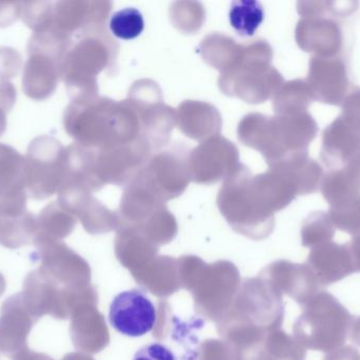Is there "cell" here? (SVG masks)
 Here are the masks:
<instances>
[{
	"label": "cell",
	"instance_id": "1",
	"mask_svg": "<svg viewBox=\"0 0 360 360\" xmlns=\"http://www.w3.org/2000/svg\"><path fill=\"white\" fill-rule=\"evenodd\" d=\"M352 319L335 296L321 291L306 304L294 331L307 349L331 352L344 347Z\"/></svg>",
	"mask_w": 360,
	"mask_h": 360
},
{
	"label": "cell",
	"instance_id": "2",
	"mask_svg": "<svg viewBox=\"0 0 360 360\" xmlns=\"http://www.w3.org/2000/svg\"><path fill=\"white\" fill-rule=\"evenodd\" d=\"M68 46V38L52 29L31 36L22 73V90L27 97L44 101L53 94Z\"/></svg>",
	"mask_w": 360,
	"mask_h": 360
},
{
	"label": "cell",
	"instance_id": "3",
	"mask_svg": "<svg viewBox=\"0 0 360 360\" xmlns=\"http://www.w3.org/2000/svg\"><path fill=\"white\" fill-rule=\"evenodd\" d=\"M67 149L50 135L30 143L25 156L27 192L34 200H46L58 192L65 177Z\"/></svg>",
	"mask_w": 360,
	"mask_h": 360
},
{
	"label": "cell",
	"instance_id": "4",
	"mask_svg": "<svg viewBox=\"0 0 360 360\" xmlns=\"http://www.w3.org/2000/svg\"><path fill=\"white\" fill-rule=\"evenodd\" d=\"M156 321L155 306L141 290L122 292L110 304V325L128 337H141L150 333L155 327Z\"/></svg>",
	"mask_w": 360,
	"mask_h": 360
},
{
	"label": "cell",
	"instance_id": "5",
	"mask_svg": "<svg viewBox=\"0 0 360 360\" xmlns=\"http://www.w3.org/2000/svg\"><path fill=\"white\" fill-rule=\"evenodd\" d=\"M37 319L27 308L22 293L4 300L0 311V353L13 357L27 346V336Z\"/></svg>",
	"mask_w": 360,
	"mask_h": 360
},
{
	"label": "cell",
	"instance_id": "6",
	"mask_svg": "<svg viewBox=\"0 0 360 360\" xmlns=\"http://www.w3.org/2000/svg\"><path fill=\"white\" fill-rule=\"evenodd\" d=\"M307 266L323 287L338 283L355 273L350 251L338 244H325L313 249Z\"/></svg>",
	"mask_w": 360,
	"mask_h": 360
},
{
	"label": "cell",
	"instance_id": "7",
	"mask_svg": "<svg viewBox=\"0 0 360 360\" xmlns=\"http://www.w3.org/2000/svg\"><path fill=\"white\" fill-rule=\"evenodd\" d=\"M27 197L25 156L0 143V199L17 200Z\"/></svg>",
	"mask_w": 360,
	"mask_h": 360
},
{
	"label": "cell",
	"instance_id": "8",
	"mask_svg": "<svg viewBox=\"0 0 360 360\" xmlns=\"http://www.w3.org/2000/svg\"><path fill=\"white\" fill-rule=\"evenodd\" d=\"M37 234V216L27 211L21 216H0V245L16 249L33 244Z\"/></svg>",
	"mask_w": 360,
	"mask_h": 360
},
{
	"label": "cell",
	"instance_id": "9",
	"mask_svg": "<svg viewBox=\"0 0 360 360\" xmlns=\"http://www.w3.org/2000/svg\"><path fill=\"white\" fill-rule=\"evenodd\" d=\"M73 228V220L56 202L46 205L37 216V234L33 244L41 241L56 242L68 236Z\"/></svg>",
	"mask_w": 360,
	"mask_h": 360
},
{
	"label": "cell",
	"instance_id": "10",
	"mask_svg": "<svg viewBox=\"0 0 360 360\" xmlns=\"http://www.w3.org/2000/svg\"><path fill=\"white\" fill-rule=\"evenodd\" d=\"M264 12L258 1H234L231 6L229 18L231 25L240 35L252 36L264 21Z\"/></svg>",
	"mask_w": 360,
	"mask_h": 360
},
{
	"label": "cell",
	"instance_id": "11",
	"mask_svg": "<svg viewBox=\"0 0 360 360\" xmlns=\"http://www.w3.org/2000/svg\"><path fill=\"white\" fill-rule=\"evenodd\" d=\"M110 29L116 37L126 40L134 39L145 29L143 14L135 8L118 11L110 20Z\"/></svg>",
	"mask_w": 360,
	"mask_h": 360
},
{
	"label": "cell",
	"instance_id": "12",
	"mask_svg": "<svg viewBox=\"0 0 360 360\" xmlns=\"http://www.w3.org/2000/svg\"><path fill=\"white\" fill-rule=\"evenodd\" d=\"M53 8L46 1L20 2V17L34 33H42L52 27Z\"/></svg>",
	"mask_w": 360,
	"mask_h": 360
},
{
	"label": "cell",
	"instance_id": "13",
	"mask_svg": "<svg viewBox=\"0 0 360 360\" xmlns=\"http://www.w3.org/2000/svg\"><path fill=\"white\" fill-rule=\"evenodd\" d=\"M22 67V56L16 49L10 46L0 48V80L8 82L18 75Z\"/></svg>",
	"mask_w": 360,
	"mask_h": 360
},
{
	"label": "cell",
	"instance_id": "14",
	"mask_svg": "<svg viewBox=\"0 0 360 360\" xmlns=\"http://www.w3.org/2000/svg\"><path fill=\"white\" fill-rule=\"evenodd\" d=\"M133 360H177V357L168 347L160 342H153L139 349Z\"/></svg>",
	"mask_w": 360,
	"mask_h": 360
},
{
	"label": "cell",
	"instance_id": "15",
	"mask_svg": "<svg viewBox=\"0 0 360 360\" xmlns=\"http://www.w3.org/2000/svg\"><path fill=\"white\" fill-rule=\"evenodd\" d=\"M20 17V2L0 1V27H10Z\"/></svg>",
	"mask_w": 360,
	"mask_h": 360
},
{
	"label": "cell",
	"instance_id": "16",
	"mask_svg": "<svg viewBox=\"0 0 360 360\" xmlns=\"http://www.w3.org/2000/svg\"><path fill=\"white\" fill-rule=\"evenodd\" d=\"M17 99V90L10 82L0 80V108L6 113L14 107Z\"/></svg>",
	"mask_w": 360,
	"mask_h": 360
},
{
	"label": "cell",
	"instance_id": "17",
	"mask_svg": "<svg viewBox=\"0 0 360 360\" xmlns=\"http://www.w3.org/2000/svg\"><path fill=\"white\" fill-rule=\"evenodd\" d=\"M323 360H360V353L353 346H344L328 352Z\"/></svg>",
	"mask_w": 360,
	"mask_h": 360
},
{
	"label": "cell",
	"instance_id": "18",
	"mask_svg": "<svg viewBox=\"0 0 360 360\" xmlns=\"http://www.w3.org/2000/svg\"><path fill=\"white\" fill-rule=\"evenodd\" d=\"M13 360H54L44 353L30 350L27 346L12 357Z\"/></svg>",
	"mask_w": 360,
	"mask_h": 360
},
{
	"label": "cell",
	"instance_id": "19",
	"mask_svg": "<svg viewBox=\"0 0 360 360\" xmlns=\"http://www.w3.org/2000/svg\"><path fill=\"white\" fill-rule=\"evenodd\" d=\"M349 338L353 344L360 348V316L353 317L350 331H349Z\"/></svg>",
	"mask_w": 360,
	"mask_h": 360
},
{
	"label": "cell",
	"instance_id": "20",
	"mask_svg": "<svg viewBox=\"0 0 360 360\" xmlns=\"http://www.w3.org/2000/svg\"><path fill=\"white\" fill-rule=\"evenodd\" d=\"M349 251L354 264L355 273H360V237L353 241L352 247L349 249Z\"/></svg>",
	"mask_w": 360,
	"mask_h": 360
},
{
	"label": "cell",
	"instance_id": "21",
	"mask_svg": "<svg viewBox=\"0 0 360 360\" xmlns=\"http://www.w3.org/2000/svg\"><path fill=\"white\" fill-rule=\"evenodd\" d=\"M6 112L0 108V137L6 132L8 120H6Z\"/></svg>",
	"mask_w": 360,
	"mask_h": 360
},
{
	"label": "cell",
	"instance_id": "22",
	"mask_svg": "<svg viewBox=\"0 0 360 360\" xmlns=\"http://www.w3.org/2000/svg\"><path fill=\"white\" fill-rule=\"evenodd\" d=\"M4 290H6V281H4V276L0 274V296L4 294Z\"/></svg>",
	"mask_w": 360,
	"mask_h": 360
}]
</instances>
